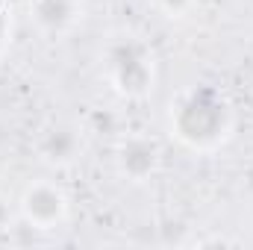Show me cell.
Here are the masks:
<instances>
[{
  "instance_id": "obj_1",
  "label": "cell",
  "mask_w": 253,
  "mask_h": 250,
  "mask_svg": "<svg viewBox=\"0 0 253 250\" xmlns=\"http://www.w3.org/2000/svg\"><path fill=\"white\" fill-rule=\"evenodd\" d=\"M174 126L189 144H212L227 129V106L218 91L197 88L177 106Z\"/></svg>"
},
{
  "instance_id": "obj_5",
  "label": "cell",
  "mask_w": 253,
  "mask_h": 250,
  "mask_svg": "<svg viewBox=\"0 0 253 250\" xmlns=\"http://www.w3.org/2000/svg\"><path fill=\"white\" fill-rule=\"evenodd\" d=\"M74 12H77L74 0H39L36 3V18L50 30L68 27L74 21Z\"/></svg>"
},
{
  "instance_id": "obj_2",
  "label": "cell",
  "mask_w": 253,
  "mask_h": 250,
  "mask_svg": "<svg viewBox=\"0 0 253 250\" xmlns=\"http://www.w3.org/2000/svg\"><path fill=\"white\" fill-rule=\"evenodd\" d=\"M109 65L112 74L121 85V91L126 94H138L147 88L150 83V59L144 53V47L138 42H118L109 50Z\"/></svg>"
},
{
  "instance_id": "obj_6",
  "label": "cell",
  "mask_w": 253,
  "mask_h": 250,
  "mask_svg": "<svg viewBox=\"0 0 253 250\" xmlns=\"http://www.w3.org/2000/svg\"><path fill=\"white\" fill-rule=\"evenodd\" d=\"M77 147V138L68 132V129H50L47 138H44V153L50 159H68Z\"/></svg>"
},
{
  "instance_id": "obj_3",
  "label": "cell",
  "mask_w": 253,
  "mask_h": 250,
  "mask_svg": "<svg viewBox=\"0 0 253 250\" xmlns=\"http://www.w3.org/2000/svg\"><path fill=\"white\" fill-rule=\"evenodd\" d=\"M24 209H27V215H30L36 224H53V221L62 215L65 200H62V194H59L56 188L39 186V188H33V191L27 194Z\"/></svg>"
},
{
  "instance_id": "obj_4",
  "label": "cell",
  "mask_w": 253,
  "mask_h": 250,
  "mask_svg": "<svg viewBox=\"0 0 253 250\" xmlns=\"http://www.w3.org/2000/svg\"><path fill=\"white\" fill-rule=\"evenodd\" d=\"M121 165L129 177H147L156 168V144L147 138H132L121 150Z\"/></svg>"
},
{
  "instance_id": "obj_7",
  "label": "cell",
  "mask_w": 253,
  "mask_h": 250,
  "mask_svg": "<svg viewBox=\"0 0 253 250\" xmlns=\"http://www.w3.org/2000/svg\"><path fill=\"white\" fill-rule=\"evenodd\" d=\"M159 3H162V6H165L168 12H183V9L189 6L191 0H159Z\"/></svg>"
},
{
  "instance_id": "obj_8",
  "label": "cell",
  "mask_w": 253,
  "mask_h": 250,
  "mask_svg": "<svg viewBox=\"0 0 253 250\" xmlns=\"http://www.w3.org/2000/svg\"><path fill=\"white\" fill-rule=\"evenodd\" d=\"M3 39H6V15L0 9V44H3Z\"/></svg>"
}]
</instances>
